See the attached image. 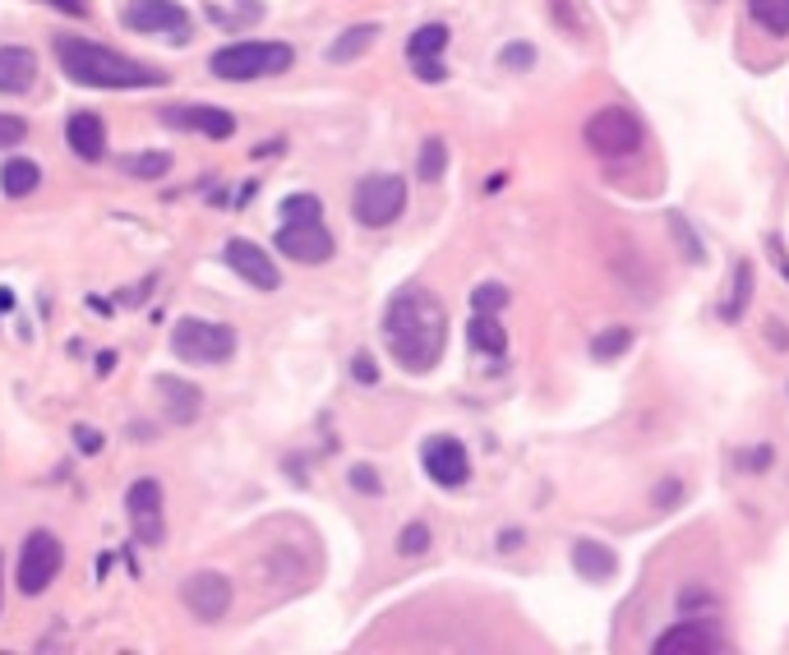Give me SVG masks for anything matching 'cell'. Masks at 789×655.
I'll list each match as a JSON object with an SVG mask.
<instances>
[{
  "label": "cell",
  "mask_w": 789,
  "mask_h": 655,
  "mask_svg": "<svg viewBox=\"0 0 789 655\" xmlns=\"http://www.w3.org/2000/svg\"><path fill=\"white\" fill-rule=\"evenodd\" d=\"M240 337L232 324H213V319H176L171 328V351L185 365H227L236 355Z\"/></svg>",
  "instance_id": "cell-4"
},
{
  "label": "cell",
  "mask_w": 789,
  "mask_h": 655,
  "mask_svg": "<svg viewBox=\"0 0 789 655\" xmlns=\"http://www.w3.org/2000/svg\"><path fill=\"white\" fill-rule=\"evenodd\" d=\"M573 563L582 568V577L591 581H605L615 573V554L600 545V540H573Z\"/></svg>",
  "instance_id": "cell-22"
},
{
  "label": "cell",
  "mask_w": 789,
  "mask_h": 655,
  "mask_svg": "<svg viewBox=\"0 0 789 655\" xmlns=\"http://www.w3.org/2000/svg\"><path fill=\"white\" fill-rule=\"evenodd\" d=\"M766 462H771V448H757V453H748V462H743V466H757V471H762Z\"/></svg>",
  "instance_id": "cell-36"
},
{
  "label": "cell",
  "mask_w": 789,
  "mask_h": 655,
  "mask_svg": "<svg viewBox=\"0 0 789 655\" xmlns=\"http://www.w3.org/2000/svg\"><path fill=\"white\" fill-rule=\"evenodd\" d=\"M29 139V121L24 116H10V111H0V148H19Z\"/></svg>",
  "instance_id": "cell-30"
},
{
  "label": "cell",
  "mask_w": 789,
  "mask_h": 655,
  "mask_svg": "<svg viewBox=\"0 0 789 655\" xmlns=\"http://www.w3.org/2000/svg\"><path fill=\"white\" fill-rule=\"evenodd\" d=\"M47 5H56L60 14H70V19H88V0H47Z\"/></svg>",
  "instance_id": "cell-33"
},
{
  "label": "cell",
  "mask_w": 789,
  "mask_h": 655,
  "mask_svg": "<svg viewBox=\"0 0 789 655\" xmlns=\"http://www.w3.org/2000/svg\"><path fill=\"white\" fill-rule=\"evenodd\" d=\"M121 24L129 33H171V37H190V14L180 0H125L121 5Z\"/></svg>",
  "instance_id": "cell-10"
},
{
  "label": "cell",
  "mask_w": 789,
  "mask_h": 655,
  "mask_svg": "<svg viewBox=\"0 0 789 655\" xmlns=\"http://www.w3.org/2000/svg\"><path fill=\"white\" fill-rule=\"evenodd\" d=\"M222 259H227V268L240 278V282H250L259 291H278L282 286V273H278V263L268 259V250H259L255 240H227V250H222Z\"/></svg>",
  "instance_id": "cell-13"
},
{
  "label": "cell",
  "mask_w": 789,
  "mask_h": 655,
  "mask_svg": "<svg viewBox=\"0 0 789 655\" xmlns=\"http://www.w3.org/2000/svg\"><path fill=\"white\" fill-rule=\"evenodd\" d=\"M0 568H5V563H0Z\"/></svg>",
  "instance_id": "cell-39"
},
{
  "label": "cell",
  "mask_w": 789,
  "mask_h": 655,
  "mask_svg": "<svg viewBox=\"0 0 789 655\" xmlns=\"http://www.w3.org/2000/svg\"><path fill=\"white\" fill-rule=\"evenodd\" d=\"M33 83H37V56L29 47H19V42H10V47H0V93H33Z\"/></svg>",
  "instance_id": "cell-18"
},
{
  "label": "cell",
  "mask_w": 789,
  "mask_h": 655,
  "mask_svg": "<svg viewBox=\"0 0 789 655\" xmlns=\"http://www.w3.org/2000/svg\"><path fill=\"white\" fill-rule=\"evenodd\" d=\"M10 305H14V291H10V286H0V314H10Z\"/></svg>",
  "instance_id": "cell-37"
},
{
  "label": "cell",
  "mask_w": 789,
  "mask_h": 655,
  "mask_svg": "<svg viewBox=\"0 0 789 655\" xmlns=\"http://www.w3.org/2000/svg\"><path fill=\"white\" fill-rule=\"evenodd\" d=\"M416 171H420V180H439V176L448 171V144H443V139H425Z\"/></svg>",
  "instance_id": "cell-26"
},
{
  "label": "cell",
  "mask_w": 789,
  "mask_h": 655,
  "mask_svg": "<svg viewBox=\"0 0 789 655\" xmlns=\"http://www.w3.org/2000/svg\"><path fill=\"white\" fill-rule=\"evenodd\" d=\"M725 642H720V632L711 628V623H679V628H669V632H661V642L651 646L656 655H674V651H720Z\"/></svg>",
  "instance_id": "cell-19"
},
{
  "label": "cell",
  "mask_w": 789,
  "mask_h": 655,
  "mask_svg": "<svg viewBox=\"0 0 789 655\" xmlns=\"http://www.w3.org/2000/svg\"><path fill=\"white\" fill-rule=\"evenodd\" d=\"M619 342H628V332H615V337H600V342H596V355H600V360H605V355H619V351H623Z\"/></svg>",
  "instance_id": "cell-35"
},
{
  "label": "cell",
  "mask_w": 789,
  "mask_h": 655,
  "mask_svg": "<svg viewBox=\"0 0 789 655\" xmlns=\"http://www.w3.org/2000/svg\"><path fill=\"white\" fill-rule=\"evenodd\" d=\"M296 52L286 42H232V47H217L208 56V70L227 83H255V79H273L286 75Z\"/></svg>",
  "instance_id": "cell-3"
},
{
  "label": "cell",
  "mask_w": 789,
  "mask_h": 655,
  "mask_svg": "<svg viewBox=\"0 0 789 655\" xmlns=\"http://www.w3.org/2000/svg\"><path fill=\"white\" fill-rule=\"evenodd\" d=\"M180 600H185V609L199 623H217V619H227V609H232V581L213 568H199L180 581Z\"/></svg>",
  "instance_id": "cell-11"
},
{
  "label": "cell",
  "mask_w": 789,
  "mask_h": 655,
  "mask_svg": "<svg viewBox=\"0 0 789 655\" xmlns=\"http://www.w3.org/2000/svg\"><path fill=\"white\" fill-rule=\"evenodd\" d=\"M443 52H448V29H443V24H425V29H416L412 42H407L412 70H416L420 79H430V83H439V79L448 75V70H443Z\"/></svg>",
  "instance_id": "cell-14"
},
{
  "label": "cell",
  "mask_w": 789,
  "mask_h": 655,
  "mask_svg": "<svg viewBox=\"0 0 789 655\" xmlns=\"http://www.w3.org/2000/svg\"><path fill=\"white\" fill-rule=\"evenodd\" d=\"M60 568H65V545L56 540V531L37 527V531L24 540V550H19L14 581H19V591H24V596H42V591H47V586L60 577Z\"/></svg>",
  "instance_id": "cell-7"
},
{
  "label": "cell",
  "mask_w": 789,
  "mask_h": 655,
  "mask_svg": "<svg viewBox=\"0 0 789 655\" xmlns=\"http://www.w3.org/2000/svg\"><path fill=\"white\" fill-rule=\"evenodd\" d=\"M273 245L291 263H328L337 255V240L324 227V217H301V222H282Z\"/></svg>",
  "instance_id": "cell-9"
},
{
  "label": "cell",
  "mask_w": 789,
  "mask_h": 655,
  "mask_svg": "<svg viewBox=\"0 0 789 655\" xmlns=\"http://www.w3.org/2000/svg\"><path fill=\"white\" fill-rule=\"evenodd\" d=\"M125 517L139 545H162L167 540V494L157 476H139L125 489Z\"/></svg>",
  "instance_id": "cell-8"
},
{
  "label": "cell",
  "mask_w": 789,
  "mask_h": 655,
  "mask_svg": "<svg viewBox=\"0 0 789 655\" xmlns=\"http://www.w3.org/2000/svg\"><path fill=\"white\" fill-rule=\"evenodd\" d=\"M157 402H162V416L171 425H194L199 411H204V393L194 388V383L176 379V374H157Z\"/></svg>",
  "instance_id": "cell-15"
},
{
  "label": "cell",
  "mask_w": 789,
  "mask_h": 655,
  "mask_svg": "<svg viewBox=\"0 0 789 655\" xmlns=\"http://www.w3.org/2000/svg\"><path fill=\"white\" fill-rule=\"evenodd\" d=\"M37 185H42V167L33 157H10V162L0 167V190H5V199H29Z\"/></svg>",
  "instance_id": "cell-20"
},
{
  "label": "cell",
  "mask_w": 789,
  "mask_h": 655,
  "mask_svg": "<svg viewBox=\"0 0 789 655\" xmlns=\"http://www.w3.org/2000/svg\"><path fill=\"white\" fill-rule=\"evenodd\" d=\"M98 370H102V374H111V370H116V355H111V351H106V355H98Z\"/></svg>",
  "instance_id": "cell-38"
},
{
  "label": "cell",
  "mask_w": 789,
  "mask_h": 655,
  "mask_svg": "<svg viewBox=\"0 0 789 655\" xmlns=\"http://www.w3.org/2000/svg\"><path fill=\"white\" fill-rule=\"evenodd\" d=\"M374 42H379V29H374V24H356V29H347V33L328 47V60H332V65L360 60V56H365V52L374 47Z\"/></svg>",
  "instance_id": "cell-23"
},
{
  "label": "cell",
  "mask_w": 789,
  "mask_h": 655,
  "mask_svg": "<svg viewBox=\"0 0 789 655\" xmlns=\"http://www.w3.org/2000/svg\"><path fill=\"white\" fill-rule=\"evenodd\" d=\"M56 60L70 83L79 88H102V93H125V88H157L167 83L162 70H153L144 60H129L116 47H102V42L88 37H56Z\"/></svg>",
  "instance_id": "cell-2"
},
{
  "label": "cell",
  "mask_w": 789,
  "mask_h": 655,
  "mask_svg": "<svg viewBox=\"0 0 789 655\" xmlns=\"http://www.w3.org/2000/svg\"><path fill=\"white\" fill-rule=\"evenodd\" d=\"M162 121H171L176 129H194L204 139H232L236 134V116L222 106H167Z\"/></svg>",
  "instance_id": "cell-16"
},
{
  "label": "cell",
  "mask_w": 789,
  "mask_h": 655,
  "mask_svg": "<svg viewBox=\"0 0 789 655\" xmlns=\"http://www.w3.org/2000/svg\"><path fill=\"white\" fill-rule=\"evenodd\" d=\"M351 374H356L360 383H374V379H379V374H374V360H370V355H356V360H351Z\"/></svg>",
  "instance_id": "cell-34"
},
{
  "label": "cell",
  "mask_w": 789,
  "mask_h": 655,
  "mask_svg": "<svg viewBox=\"0 0 789 655\" xmlns=\"http://www.w3.org/2000/svg\"><path fill=\"white\" fill-rule=\"evenodd\" d=\"M65 144L79 162H102L106 157V121L98 111H75L70 121H65Z\"/></svg>",
  "instance_id": "cell-17"
},
{
  "label": "cell",
  "mask_w": 789,
  "mask_h": 655,
  "mask_svg": "<svg viewBox=\"0 0 789 655\" xmlns=\"http://www.w3.org/2000/svg\"><path fill=\"white\" fill-rule=\"evenodd\" d=\"M171 162H176L171 153L153 148V153H134V157H125V171H129V176H139V180H162V176L171 171Z\"/></svg>",
  "instance_id": "cell-25"
},
{
  "label": "cell",
  "mask_w": 789,
  "mask_h": 655,
  "mask_svg": "<svg viewBox=\"0 0 789 655\" xmlns=\"http://www.w3.org/2000/svg\"><path fill=\"white\" fill-rule=\"evenodd\" d=\"M347 481H351V489L365 494V499H379V494H383V481H379V471H374V466H351V476H347Z\"/></svg>",
  "instance_id": "cell-31"
},
{
  "label": "cell",
  "mask_w": 789,
  "mask_h": 655,
  "mask_svg": "<svg viewBox=\"0 0 789 655\" xmlns=\"http://www.w3.org/2000/svg\"><path fill=\"white\" fill-rule=\"evenodd\" d=\"M301 217H324L319 194H291V199H282V222H301Z\"/></svg>",
  "instance_id": "cell-27"
},
{
  "label": "cell",
  "mask_w": 789,
  "mask_h": 655,
  "mask_svg": "<svg viewBox=\"0 0 789 655\" xmlns=\"http://www.w3.org/2000/svg\"><path fill=\"white\" fill-rule=\"evenodd\" d=\"M425 550H430V527H425V522L402 527V535H397V554H402V558H416V554H425Z\"/></svg>",
  "instance_id": "cell-28"
},
{
  "label": "cell",
  "mask_w": 789,
  "mask_h": 655,
  "mask_svg": "<svg viewBox=\"0 0 789 655\" xmlns=\"http://www.w3.org/2000/svg\"><path fill=\"white\" fill-rule=\"evenodd\" d=\"M471 305H476V314H499L508 305V286L499 282H481L476 286V296H471Z\"/></svg>",
  "instance_id": "cell-29"
},
{
  "label": "cell",
  "mask_w": 789,
  "mask_h": 655,
  "mask_svg": "<svg viewBox=\"0 0 789 655\" xmlns=\"http://www.w3.org/2000/svg\"><path fill=\"white\" fill-rule=\"evenodd\" d=\"M466 342L476 347L481 355H504V351H508V332H504V324L494 319V314H471Z\"/></svg>",
  "instance_id": "cell-21"
},
{
  "label": "cell",
  "mask_w": 789,
  "mask_h": 655,
  "mask_svg": "<svg viewBox=\"0 0 789 655\" xmlns=\"http://www.w3.org/2000/svg\"><path fill=\"white\" fill-rule=\"evenodd\" d=\"M402 208H407V180L393 176V171H370L351 190V217L360 222V227H370V231L393 227V222L402 217Z\"/></svg>",
  "instance_id": "cell-5"
},
{
  "label": "cell",
  "mask_w": 789,
  "mask_h": 655,
  "mask_svg": "<svg viewBox=\"0 0 789 655\" xmlns=\"http://www.w3.org/2000/svg\"><path fill=\"white\" fill-rule=\"evenodd\" d=\"M420 466H425V476H430L435 485H443V489H462V485L471 481V458H466V448H462L453 434L425 439Z\"/></svg>",
  "instance_id": "cell-12"
},
{
  "label": "cell",
  "mask_w": 789,
  "mask_h": 655,
  "mask_svg": "<svg viewBox=\"0 0 789 655\" xmlns=\"http://www.w3.org/2000/svg\"><path fill=\"white\" fill-rule=\"evenodd\" d=\"M75 443L83 448V453H98V448H102V434H98V429H88V425H75Z\"/></svg>",
  "instance_id": "cell-32"
},
{
  "label": "cell",
  "mask_w": 789,
  "mask_h": 655,
  "mask_svg": "<svg viewBox=\"0 0 789 655\" xmlns=\"http://www.w3.org/2000/svg\"><path fill=\"white\" fill-rule=\"evenodd\" d=\"M383 342L407 374H430L448 347V314L435 291L402 286L383 309Z\"/></svg>",
  "instance_id": "cell-1"
},
{
  "label": "cell",
  "mask_w": 789,
  "mask_h": 655,
  "mask_svg": "<svg viewBox=\"0 0 789 655\" xmlns=\"http://www.w3.org/2000/svg\"><path fill=\"white\" fill-rule=\"evenodd\" d=\"M748 14L762 33L789 37V0H748Z\"/></svg>",
  "instance_id": "cell-24"
},
{
  "label": "cell",
  "mask_w": 789,
  "mask_h": 655,
  "mask_svg": "<svg viewBox=\"0 0 789 655\" xmlns=\"http://www.w3.org/2000/svg\"><path fill=\"white\" fill-rule=\"evenodd\" d=\"M582 139H586V148H591L596 157H610V162H619V157H633L642 148V121L628 106H600V111L586 116Z\"/></svg>",
  "instance_id": "cell-6"
}]
</instances>
